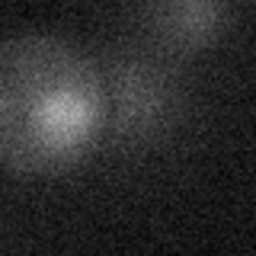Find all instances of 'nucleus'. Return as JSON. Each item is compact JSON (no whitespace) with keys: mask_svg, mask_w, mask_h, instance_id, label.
I'll return each instance as SVG.
<instances>
[{"mask_svg":"<svg viewBox=\"0 0 256 256\" xmlns=\"http://www.w3.org/2000/svg\"><path fill=\"white\" fill-rule=\"evenodd\" d=\"M106 128L96 64L58 36L0 42V164L26 176L77 166Z\"/></svg>","mask_w":256,"mask_h":256,"instance_id":"obj_1","label":"nucleus"},{"mask_svg":"<svg viewBox=\"0 0 256 256\" xmlns=\"http://www.w3.org/2000/svg\"><path fill=\"white\" fill-rule=\"evenodd\" d=\"M112 77H116V84H112L116 122L112 128L118 138H138L164 122L166 109H170V86L157 70L138 61H125L116 64Z\"/></svg>","mask_w":256,"mask_h":256,"instance_id":"obj_2","label":"nucleus"},{"mask_svg":"<svg viewBox=\"0 0 256 256\" xmlns=\"http://www.w3.org/2000/svg\"><path fill=\"white\" fill-rule=\"evenodd\" d=\"M141 16L154 29L160 42L173 48H198L208 45L224 26L228 6L212 4V0H196V4H154L144 6Z\"/></svg>","mask_w":256,"mask_h":256,"instance_id":"obj_3","label":"nucleus"}]
</instances>
